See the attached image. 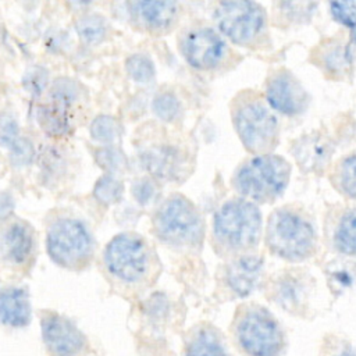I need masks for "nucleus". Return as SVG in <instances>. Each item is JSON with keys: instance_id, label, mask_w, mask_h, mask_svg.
Here are the masks:
<instances>
[{"instance_id": "nucleus-1", "label": "nucleus", "mask_w": 356, "mask_h": 356, "mask_svg": "<svg viewBox=\"0 0 356 356\" xmlns=\"http://www.w3.org/2000/svg\"><path fill=\"white\" fill-rule=\"evenodd\" d=\"M236 346L246 356H281L286 337L277 318L261 306H248L234 321Z\"/></svg>"}, {"instance_id": "nucleus-2", "label": "nucleus", "mask_w": 356, "mask_h": 356, "mask_svg": "<svg viewBox=\"0 0 356 356\" xmlns=\"http://www.w3.org/2000/svg\"><path fill=\"white\" fill-rule=\"evenodd\" d=\"M266 242L275 256L288 261H302L314 253L317 235L313 224L300 213L278 209L268 218Z\"/></svg>"}, {"instance_id": "nucleus-3", "label": "nucleus", "mask_w": 356, "mask_h": 356, "mask_svg": "<svg viewBox=\"0 0 356 356\" xmlns=\"http://www.w3.org/2000/svg\"><path fill=\"white\" fill-rule=\"evenodd\" d=\"M291 165L275 154H261L245 163L234 178L239 193L257 202H270L280 196L289 181Z\"/></svg>"}, {"instance_id": "nucleus-4", "label": "nucleus", "mask_w": 356, "mask_h": 356, "mask_svg": "<svg viewBox=\"0 0 356 356\" xmlns=\"http://www.w3.org/2000/svg\"><path fill=\"white\" fill-rule=\"evenodd\" d=\"M213 229L222 245L234 250H246L256 246L260 239L261 214L252 202L232 199L216 213Z\"/></svg>"}, {"instance_id": "nucleus-5", "label": "nucleus", "mask_w": 356, "mask_h": 356, "mask_svg": "<svg viewBox=\"0 0 356 356\" xmlns=\"http://www.w3.org/2000/svg\"><path fill=\"white\" fill-rule=\"evenodd\" d=\"M154 227L159 236L175 246L199 245L203 236V222L191 200L181 195L167 199L159 209Z\"/></svg>"}, {"instance_id": "nucleus-6", "label": "nucleus", "mask_w": 356, "mask_h": 356, "mask_svg": "<svg viewBox=\"0 0 356 356\" xmlns=\"http://www.w3.org/2000/svg\"><path fill=\"white\" fill-rule=\"evenodd\" d=\"M39 327L47 356H96L90 338L70 317L44 310L39 316Z\"/></svg>"}, {"instance_id": "nucleus-7", "label": "nucleus", "mask_w": 356, "mask_h": 356, "mask_svg": "<svg viewBox=\"0 0 356 356\" xmlns=\"http://www.w3.org/2000/svg\"><path fill=\"white\" fill-rule=\"evenodd\" d=\"M232 118L238 136L248 150L260 153L274 147L278 121L259 99L241 100L234 108Z\"/></svg>"}, {"instance_id": "nucleus-8", "label": "nucleus", "mask_w": 356, "mask_h": 356, "mask_svg": "<svg viewBox=\"0 0 356 356\" xmlns=\"http://www.w3.org/2000/svg\"><path fill=\"white\" fill-rule=\"evenodd\" d=\"M214 19L224 35L242 46L253 44L266 31V13L256 1H221L216 7Z\"/></svg>"}, {"instance_id": "nucleus-9", "label": "nucleus", "mask_w": 356, "mask_h": 356, "mask_svg": "<svg viewBox=\"0 0 356 356\" xmlns=\"http://www.w3.org/2000/svg\"><path fill=\"white\" fill-rule=\"evenodd\" d=\"M92 239L86 227L75 218L54 221L47 232V252L63 267H78L90 254Z\"/></svg>"}, {"instance_id": "nucleus-10", "label": "nucleus", "mask_w": 356, "mask_h": 356, "mask_svg": "<svg viewBox=\"0 0 356 356\" xmlns=\"http://www.w3.org/2000/svg\"><path fill=\"white\" fill-rule=\"evenodd\" d=\"M104 261L114 278L125 284H136L147 271L146 245L138 235L120 234L108 242Z\"/></svg>"}, {"instance_id": "nucleus-11", "label": "nucleus", "mask_w": 356, "mask_h": 356, "mask_svg": "<svg viewBox=\"0 0 356 356\" xmlns=\"http://www.w3.org/2000/svg\"><path fill=\"white\" fill-rule=\"evenodd\" d=\"M181 51L193 68L211 70L225 57L227 46L216 31L210 28H195L188 31L182 38Z\"/></svg>"}, {"instance_id": "nucleus-12", "label": "nucleus", "mask_w": 356, "mask_h": 356, "mask_svg": "<svg viewBox=\"0 0 356 356\" xmlns=\"http://www.w3.org/2000/svg\"><path fill=\"white\" fill-rule=\"evenodd\" d=\"M268 104L285 115H295L305 111L307 93L300 82L289 71H278L271 75L266 88Z\"/></svg>"}, {"instance_id": "nucleus-13", "label": "nucleus", "mask_w": 356, "mask_h": 356, "mask_svg": "<svg viewBox=\"0 0 356 356\" xmlns=\"http://www.w3.org/2000/svg\"><path fill=\"white\" fill-rule=\"evenodd\" d=\"M292 153L302 170L320 172L330 163L334 145L321 134H306L293 142Z\"/></svg>"}, {"instance_id": "nucleus-14", "label": "nucleus", "mask_w": 356, "mask_h": 356, "mask_svg": "<svg viewBox=\"0 0 356 356\" xmlns=\"http://www.w3.org/2000/svg\"><path fill=\"white\" fill-rule=\"evenodd\" d=\"M32 320L29 293L22 286L0 288V325L11 330L26 328Z\"/></svg>"}, {"instance_id": "nucleus-15", "label": "nucleus", "mask_w": 356, "mask_h": 356, "mask_svg": "<svg viewBox=\"0 0 356 356\" xmlns=\"http://www.w3.org/2000/svg\"><path fill=\"white\" fill-rule=\"evenodd\" d=\"M182 356H229L222 334L211 324L193 327L185 338Z\"/></svg>"}, {"instance_id": "nucleus-16", "label": "nucleus", "mask_w": 356, "mask_h": 356, "mask_svg": "<svg viewBox=\"0 0 356 356\" xmlns=\"http://www.w3.org/2000/svg\"><path fill=\"white\" fill-rule=\"evenodd\" d=\"M261 273H263L261 259L250 254L242 256L234 260L228 266L227 274H225L227 285L235 295L245 298L254 291L261 277Z\"/></svg>"}, {"instance_id": "nucleus-17", "label": "nucleus", "mask_w": 356, "mask_h": 356, "mask_svg": "<svg viewBox=\"0 0 356 356\" xmlns=\"http://www.w3.org/2000/svg\"><path fill=\"white\" fill-rule=\"evenodd\" d=\"M138 21L152 31H165L174 25L178 14L177 4L167 0H143L134 3Z\"/></svg>"}, {"instance_id": "nucleus-18", "label": "nucleus", "mask_w": 356, "mask_h": 356, "mask_svg": "<svg viewBox=\"0 0 356 356\" xmlns=\"http://www.w3.org/2000/svg\"><path fill=\"white\" fill-rule=\"evenodd\" d=\"M143 164L154 177L174 179L182 170V154L171 146H156L143 154Z\"/></svg>"}, {"instance_id": "nucleus-19", "label": "nucleus", "mask_w": 356, "mask_h": 356, "mask_svg": "<svg viewBox=\"0 0 356 356\" xmlns=\"http://www.w3.org/2000/svg\"><path fill=\"white\" fill-rule=\"evenodd\" d=\"M307 285L306 282L296 275H282L278 278L273 288L274 300L285 310L291 313L299 312L306 300Z\"/></svg>"}, {"instance_id": "nucleus-20", "label": "nucleus", "mask_w": 356, "mask_h": 356, "mask_svg": "<svg viewBox=\"0 0 356 356\" xmlns=\"http://www.w3.org/2000/svg\"><path fill=\"white\" fill-rule=\"evenodd\" d=\"M33 246L32 231L25 222H13L4 232L3 248L4 254L13 263L21 264L31 254Z\"/></svg>"}, {"instance_id": "nucleus-21", "label": "nucleus", "mask_w": 356, "mask_h": 356, "mask_svg": "<svg viewBox=\"0 0 356 356\" xmlns=\"http://www.w3.org/2000/svg\"><path fill=\"white\" fill-rule=\"evenodd\" d=\"M50 100V103L38 108V121L49 135H64L70 131V104L54 99Z\"/></svg>"}, {"instance_id": "nucleus-22", "label": "nucleus", "mask_w": 356, "mask_h": 356, "mask_svg": "<svg viewBox=\"0 0 356 356\" xmlns=\"http://www.w3.org/2000/svg\"><path fill=\"white\" fill-rule=\"evenodd\" d=\"M334 246L339 253L356 257V209L341 216L334 231Z\"/></svg>"}, {"instance_id": "nucleus-23", "label": "nucleus", "mask_w": 356, "mask_h": 356, "mask_svg": "<svg viewBox=\"0 0 356 356\" xmlns=\"http://www.w3.org/2000/svg\"><path fill=\"white\" fill-rule=\"evenodd\" d=\"M79 36L88 43H99L106 36V21L97 14H85L75 22Z\"/></svg>"}, {"instance_id": "nucleus-24", "label": "nucleus", "mask_w": 356, "mask_h": 356, "mask_svg": "<svg viewBox=\"0 0 356 356\" xmlns=\"http://www.w3.org/2000/svg\"><path fill=\"white\" fill-rule=\"evenodd\" d=\"M122 191L124 185L118 179L111 175H104L95 184L93 195L99 202L104 204H111L121 199Z\"/></svg>"}, {"instance_id": "nucleus-25", "label": "nucleus", "mask_w": 356, "mask_h": 356, "mask_svg": "<svg viewBox=\"0 0 356 356\" xmlns=\"http://www.w3.org/2000/svg\"><path fill=\"white\" fill-rule=\"evenodd\" d=\"M121 132L118 121L111 115H97L90 124V134L99 142H111Z\"/></svg>"}, {"instance_id": "nucleus-26", "label": "nucleus", "mask_w": 356, "mask_h": 356, "mask_svg": "<svg viewBox=\"0 0 356 356\" xmlns=\"http://www.w3.org/2000/svg\"><path fill=\"white\" fill-rule=\"evenodd\" d=\"M129 76L136 82H149L154 78V65L147 56L134 54L125 63Z\"/></svg>"}, {"instance_id": "nucleus-27", "label": "nucleus", "mask_w": 356, "mask_h": 356, "mask_svg": "<svg viewBox=\"0 0 356 356\" xmlns=\"http://www.w3.org/2000/svg\"><path fill=\"white\" fill-rule=\"evenodd\" d=\"M339 188L349 197L356 199V154L342 160L338 171Z\"/></svg>"}, {"instance_id": "nucleus-28", "label": "nucleus", "mask_w": 356, "mask_h": 356, "mask_svg": "<svg viewBox=\"0 0 356 356\" xmlns=\"http://www.w3.org/2000/svg\"><path fill=\"white\" fill-rule=\"evenodd\" d=\"M154 113L165 121H172L179 115L181 104L171 92H161L153 100Z\"/></svg>"}, {"instance_id": "nucleus-29", "label": "nucleus", "mask_w": 356, "mask_h": 356, "mask_svg": "<svg viewBox=\"0 0 356 356\" xmlns=\"http://www.w3.org/2000/svg\"><path fill=\"white\" fill-rule=\"evenodd\" d=\"M349 63H350V58L346 47L335 46V47L327 49L323 53V65L331 74H337V75L342 74L349 67Z\"/></svg>"}, {"instance_id": "nucleus-30", "label": "nucleus", "mask_w": 356, "mask_h": 356, "mask_svg": "<svg viewBox=\"0 0 356 356\" xmlns=\"http://www.w3.org/2000/svg\"><path fill=\"white\" fill-rule=\"evenodd\" d=\"M47 81H49V74L40 65L29 67L22 76V85L32 96H39L44 90Z\"/></svg>"}, {"instance_id": "nucleus-31", "label": "nucleus", "mask_w": 356, "mask_h": 356, "mask_svg": "<svg viewBox=\"0 0 356 356\" xmlns=\"http://www.w3.org/2000/svg\"><path fill=\"white\" fill-rule=\"evenodd\" d=\"M33 145L26 138H18L11 146H10V160L14 165H26L33 159Z\"/></svg>"}, {"instance_id": "nucleus-32", "label": "nucleus", "mask_w": 356, "mask_h": 356, "mask_svg": "<svg viewBox=\"0 0 356 356\" xmlns=\"http://www.w3.org/2000/svg\"><path fill=\"white\" fill-rule=\"evenodd\" d=\"M332 17L348 28H356V1H332L330 4Z\"/></svg>"}, {"instance_id": "nucleus-33", "label": "nucleus", "mask_w": 356, "mask_h": 356, "mask_svg": "<svg viewBox=\"0 0 356 356\" xmlns=\"http://www.w3.org/2000/svg\"><path fill=\"white\" fill-rule=\"evenodd\" d=\"M76 96H78V86L67 78H60L54 81L50 89V99L60 100L70 106L74 103Z\"/></svg>"}, {"instance_id": "nucleus-34", "label": "nucleus", "mask_w": 356, "mask_h": 356, "mask_svg": "<svg viewBox=\"0 0 356 356\" xmlns=\"http://www.w3.org/2000/svg\"><path fill=\"white\" fill-rule=\"evenodd\" d=\"M97 163L108 171H115L124 167L125 157L124 154L114 147H102L96 152Z\"/></svg>"}, {"instance_id": "nucleus-35", "label": "nucleus", "mask_w": 356, "mask_h": 356, "mask_svg": "<svg viewBox=\"0 0 356 356\" xmlns=\"http://www.w3.org/2000/svg\"><path fill=\"white\" fill-rule=\"evenodd\" d=\"M18 134L15 118L8 113H0V145L10 147L19 138Z\"/></svg>"}, {"instance_id": "nucleus-36", "label": "nucleus", "mask_w": 356, "mask_h": 356, "mask_svg": "<svg viewBox=\"0 0 356 356\" xmlns=\"http://www.w3.org/2000/svg\"><path fill=\"white\" fill-rule=\"evenodd\" d=\"M349 266H338L337 268L331 270L330 273V285L334 291H345L352 286L355 281V273Z\"/></svg>"}, {"instance_id": "nucleus-37", "label": "nucleus", "mask_w": 356, "mask_h": 356, "mask_svg": "<svg viewBox=\"0 0 356 356\" xmlns=\"http://www.w3.org/2000/svg\"><path fill=\"white\" fill-rule=\"evenodd\" d=\"M132 195L140 204H146L154 196V185L149 179H139L132 185Z\"/></svg>"}, {"instance_id": "nucleus-38", "label": "nucleus", "mask_w": 356, "mask_h": 356, "mask_svg": "<svg viewBox=\"0 0 356 356\" xmlns=\"http://www.w3.org/2000/svg\"><path fill=\"white\" fill-rule=\"evenodd\" d=\"M327 356H356V349L346 341H337L328 345Z\"/></svg>"}, {"instance_id": "nucleus-39", "label": "nucleus", "mask_w": 356, "mask_h": 356, "mask_svg": "<svg viewBox=\"0 0 356 356\" xmlns=\"http://www.w3.org/2000/svg\"><path fill=\"white\" fill-rule=\"evenodd\" d=\"M14 209L13 196L7 192H0V218H6Z\"/></svg>"}]
</instances>
